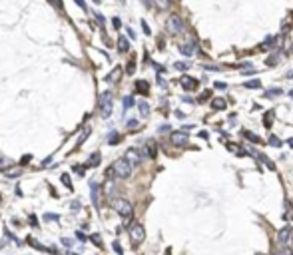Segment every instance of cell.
Returning a JSON list of instances; mask_svg holds the SVG:
<instances>
[{
	"label": "cell",
	"mask_w": 293,
	"mask_h": 255,
	"mask_svg": "<svg viewBox=\"0 0 293 255\" xmlns=\"http://www.w3.org/2000/svg\"><path fill=\"white\" fill-rule=\"evenodd\" d=\"M132 170H134L132 161H130L128 158H120V160H116L110 167H108L106 176L108 177H120V180H126V177L132 176Z\"/></svg>",
	"instance_id": "cell-1"
},
{
	"label": "cell",
	"mask_w": 293,
	"mask_h": 255,
	"mask_svg": "<svg viewBox=\"0 0 293 255\" xmlns=\"http://www.w3.org/2000/svg\"><path fill=\"white\" fill-rule=\"evenodd\" d=\"M112 207L116 213H120L124 219H130L132 217V203L128 201V199H122V197H118V199H112Z\"/></svg>",
	"instance_id": "cell-2"
},
{
	"label": "cell",
	"mask_w": 293,
	"mask_h": 255,
	"mask_svg": "<svg viewBox=\"0 0 293 255\" xmlns=\"http://www.w3.org/2000/svg\"><path fill=\"white\" fill-rule=\"evenodd\" d=\"M128 231H130V239L134 241V245H140V243L146 239V231H144L142 223H130Z\"/></svg>",
	"instance_id": "cell-3"
},
{
	"label": "cell",
	"mask_w": 293,
	"mask_h": 255,
	"mask_svg": "<svg viewBox=\"0 0 293 255\" xmlns=\"http://www.w3.org/2000/svg\"><path fill=\"white\" fill-rule=\"evenodd\" d=\"M98 104H100L102 116L108 118L112 114V92H104V94L100 96V100H98Z\"/></svg>",
	"instance_id": "cell-4"
},
{
	"label": "cell",
	"mask_w": 293,
	"mask_h": 255,
	"mask_svg": "<svg viewBox=\"0 0 293 255\" xmlns=\"http://www.w3.org/2000/svg\"><path fill=\"white\" fill-rule=\"evenodd\" d=\"M167 30H170L172 34H183V22H182V18L177 14H172L170 18H167Z\"/></svg>",
	"instance_id": "cell-5"
},
{
	"label": "cell",
	"mask_w": 293,
	"mask_h": 255,
	"mask_svg": "<svg viewBox=\"0 0 293 255\" xmlns=\"http://www.w3.org/2000/svg\"><path fill=\"white\" fill-rule=\"evenodd\" d=\"M277 241L281 243V245H291L293 247V229L289 225L283 227V229L277 233Z\"/></svg>",
	"instance_id": "cell-6"
},
{
	"label": "cell",
	"mask_w": 293,
	"mask_h": 255,
	"mask_svg": "<svg viewBox=\"0 0 293 255\" xmlns=\"http://www.w3.org/2000/svg\"><path fill=\"white\" fill-rule=\"evenodd\" d=\"M170 140H172V144L173 145H186L188 144V134L186 132H173L172 135H170Z\"/></svg>",
	"instance_id": "cell-7"
},
{
	"label": "cell",
	"mask_w": 293,
	"mask_h": 255,
	"mask_svg": "<svg viewBox=\"0 0 293 255\" xmlns=\"http://www.w3.org/2000/svg\"><path fill=\"white\" fill-rule=\"evenodd\" d=\"M156 154H158V148H156V142L154 140H148L144 145V156L150 160H156Z\"/></svg>",
	"instance_id": "cell-8"
},
{
	"label": "cell",
	"mask_w": 293,
	"mask_h": 255,
	"mask_svg": "<svg viewBox=\"0 0 293 255\" xmlns=\"http://www.w3.org/2000/svg\"><path fill=\"white\" fill-rule=\"evenodd\" d=\"M26 241H28V245L36 247V249H40V251H58L56 247H46V245H42V243H38L34 237H26Z\"/></svg>",
	"instance_id": "cell-9"
},
{
	"label": "cell",
	"mask_w": 293,
	"mask_h": 255,
	"mask_svg": "<svg viewBox=\"0 0 293 255\" xmlns=\"http://www.w3.org/2000/svg\"><path fill=\"white\" fill-rule=\"evenodd\" d=\"M182 86H183V90H195L198 88V80L189 78V76H183L182 78Z\"/></svg>",
	"instance_id": "cell-10"
},
{
	"label": "cell",
	"mask_w": 293,
	"mask_h": 255,
	"mask_svg": "<svg viewBox=\"0 0 293 255\" xmlns=\"http://www.w3.org/2000/svg\"><path fill=\"white\" fill-rule=\"evenodd\" d=\"M126 158H128L130 161H132V166H138V164H140V158H142V156H140L136 150H128V151H126Z\"/></svg>",
	"instance_id": "cell-11"
},
{
	"label": "cell",
	"mask_w": 293,
	"mask_h": 255,
	"mask_svg": "<svg viewBox=\"0 0 293 255\" xmlns=\"http://www.w3.org/2000/svg\"><path fill=\"white\" fill-rule=\"evenodd\" d=\"M225 106H227V102L224 98H213V100H211V110H224Z\"/></svg>",
	"instance_id": "cell-12"
},
{
	"label": "cell",
	"mask_w": 293,
	"mask_h": 255,
	"mask_svg": "<svg viewBox=\"0 0 293 255\" xmlns=\"http://www.w3.org/2000/svg\"><path fill=\"white\" fill-rule=\"evenodd\" d=\"M136 90H138V92H142L144 96H148L150 86H148V82H146V80H138V82H136Z\"/></svg>",
	"instance_id": "cell-13"
},
{
	"label": "cell",
	"mask_w": 293,
	"mask_h": 255,
	"mask_svg": "<svg viewBox=\"0 0 293 255\" xmlns=\"http://www.w3.org/2000/svg\"><path fill=\"white\" fill-rule=\"evenodd\" d=\"M225 148L229 150V151H233V154H237V156H245L247 151L243 150V148H239V145H235L233 142H229V144H225Z\"/></svg>",
	"instance_id": "cell-14"
},
{
	"label": "cell",
	"mask_w": 293,
	"mask_h": 255,
	"mask_svg": "<svg viewBox=\"0 0 293 255\" xmlns=\"http://www.w3.org/2000/svg\"><path fill=\"white\" fill-rule=\"evenodd\" d=\"M100 160H102L100 151H96V154H92V156H90V161H88V164H86V167H96V166H100Z\"/></svg>",
	"instance_id": "cell-15"
},
{
	"label": "cell",
	"mask_w": 293,
	"mask_h": 255,
	"mask_svg": "<svg viewBox=\"0 0 293 255\" xmlns=\"http://www.w3.org/2000/svg\"><path fill=\"white\" fill-rule=\"evenodd\" d=\"M180 52L183 54V56H193L195 54V46L193 44H183V46H180Z\"/></svg>",
	"instance_id": "cell-16"
},
{
	"label": "cell",
	"mask_w": 293,
	"mask_h": 255,
	"mask_svg": "<svg viewBox=\"0 0 293 255\" xmlns=\"http://www.w3.org/2000/svg\"><path fill=\"white\" fill-rule=\"evenodd\" d=\"M118 50H120V52H128V50H130V42H128V38H124V36L118 38Z\"/></svg>",
	"instance_id": "cell-17"
},
{
	"label": "cell",
	"mask_w": 293,
	"mask_h": 255,
	"mask_svg": "<svg viewBox=\"0 0 293 255\" xmlns=\"http://www.w3.org/2000/svg\"><path fill=\"white\" fill-rule=\"evenodd\" d=\"M120 74H122V70H120V68L112 70V72H110V74L106 76V82H118V78H120Z\"/></svg>",
	"instance_id": "cell-18"
},
{
	"label": "cell",
	"mask_w": 293,
	"mask_h": 255,
	"mask_svg": "<svg viewBox=\"0 0 293 255\" xmlns=\"http://www.w3.org/2000/svg\"><path fill=\"white\" fill-rule=\"evenodd\" d=\"M241 135H245V138H247V140H251L253 144H259V145L263 144V140L259 138V135H255V134H251V132H241Z\"/></svg>",
	"instance_id": "cell-19"
},
{
	"label": "cell",
	"mask_w": 293,
	"mask_h": 255,
	"mask_svg": "<svg viewBox=\"0 0 293 255\" xmlns=\"http://www.w3.org/2000/svg\"><path fill=\"white\" fill-rule=\"evenodd\" d=\"M90 189H92V201H94V205L98 207V183L92 181L90 183Z\"/></svg>",
	"instance_id": "cell-20"
},
{
	"label": "cell",
	"mask_w": 293,
	"mask_h": 255,
	"mask_svg": "<svg viewBox=\"0 0 293 255\" xmlns=\"http://www.w3.org/2000/svg\"><path fill=\"white\" fill-rule=\"evenodd\" d=\"M243 86L249 90H255V88H261V82L259 80H247V82H243Z\"/></svg>",
	"instance_id": "cell-21"
},
{
	"label": "cell",
	"mask_w": 293,
	"mask_h": 255,
	"mask_svg": "<svg viewBox=\"0 0 293 255\" xmlns=\"http://www.w3.org/2000/svg\"><path fill=\"white\" fill-rule=\"evenodd\" d=\"M88 134H90V128H86V130H84V132H82V134H80V138H78V142H76V148H80V145H82V144H84V140H86V138H88Z\"/></svg>",
	"instance_id": "cell-22"
},
{
	"label": "cell",
	"mask_w": 293,
	"mask_h": 255,
	"mask_svg": "<svg viewBox=\"0 0 293 255\" xmlns=\"http://www.w3.org/2000/svg\"><path fill=\"white\" fill-rule=\"evenodd\" d=\"M138 108H140V114H142L144 118H146V116H148V114H150V106L146 104V102H140V104H138Z\"/></svg>",
	"instance_id": "cell-23"
},
{
	"label": "cell",
	"mask_w": 293,
	"mask_h": 255,
	"mask_svg": "<svg viewBox=\"0 0 293 255\" xmlns=\"http://www.w3.org/2000/svg\"><path fill=\"white\" fill-rule=\"evenodd\" d=\"M118 142H120V134H116V132H112L110 135H108V144H112V145H116Z\"/></svg>",
	"instance_id": "cell-24"
},
{
	"label": "cell",
	"mask_w": 293,
	"mask_h": 255,
	"mask_svg": "<svg viewBox=\"0 0 293 255\" xmlns=\"http://www.w3.org/2000/svg\"><path fill=\"white\" fill-rule=\"evenodd\" d=\"M10 166H12V160H8V158H0V170H8Z\"/></svg>",
	"instance_id": "cell-25"
},
{
	"label": "cell",
	"mask_w": 293,
	"mask_h": 255,
	"mask_svg": "<svg viewBox=\"0 0 293 255\" xmlns=\"http://www.w3.org/2000/svg\"><path fill=\"white\" fill-rule=\"evenodd\" d=\"M279 94H281V88H271V90L265 92V96H267V98H273V96H279Z\"/></svg>",
	"instance_id": "cell-26"
},
{
	"label": "cell",
	"mask_w": 293,
	"mask_h": 255,
	"mask_svg": "<svg viewBox=\"0 0 293 255\" xmlns=\"http://www.w3.org/2000/svg\"><path fill=\"white\" fill-rule=\"evenodd\" d=\"M269 145H273V148H279V145H281V140L277 138V135H271V138H269Z\"/></svg>",
	"instance_id": "cell-27"
},
{
	"label": "cell",
	"mask_w": 293,
	"mask_h": 255,
	"mask_svg": "<svg viewBox=\"0 0 293 255\" xmlns=\"http://www.w3.org/2000/svg\"><path fill=\"white\" fill-rule=\"evenodd\" d=\"M273 114L275 112H267V114H265V120H263L265 122V128H271V118H273Z\"/></svg>",
	"instance_id": "cell-28"
},
{
	"label": "cell",
	"mask_w": 293,
	"mask_h": 255,
	"mask_svg": "<svg viewBox=\"0 0 293 255\" xmlns=\"http://www.w3.org/2000/svg\"><path fill=\"white\" fill-rule=\"evenodd\" d=\"M259 160H261L263 164L269 167V170H275V164H271V161H269V158H265V156H259Z\"/></svg>",
	"instance_id": "cell-29"
},
{
	"label": "cell",
	"mask_w": 293,
	"mask_h": 255,
	"mask_svg": "<svg viewBox=\"0 0 293 255\" xmlns=\"http://www.w3.org/2000/svg\"><path fill=\"white\" fill-rule=\"evenodd\" d=\"M62 183H64L66 187H72V181H70V176H68V173H62Z\"/></svg>",
	"instance_id": "cell-30"
},
{
	"label": "cell",
	"mask_w": 293,
	"mask_h": 255,
	"mask_svg": "<svg viewBox=\"0 0 293 255\" xmlns=\"http://www.w3.org/2000/svg\"><path fill=\"white\" fill-rule=\"evenodd\" d=\"M156 4H158L160 8H167L172 4V0H156Z\"/></svg>",
	"instance_id": "cell-31"
},
{
	"label": "cell",
	"mask_w": 293,
	"mask_h": 255,
	"mask_svg": "<svg viewBox=\"0 0 293 255\" xmlns=\"http://www.w3.org/2000/svg\"><path fill=\"white\" fill-rule=\"evenodd\" d=\"M44 219H48V221H58V219H60V215H56V213H46Z\"/></svg>",
	"instance_id": "cell-32"
},
{
	"label": "cell",
	"mask_w": 293,
	"mask_h": 255,
	"mask_svg": "<svg viewBox=\"0 0 293 255\" xmlns=\"http://www.w3.org/2000/svg\"><path fill=\"white\" fill-rule=\"evenodd\" d=\"M134 70H136V60L132 58V60L128 62V74H134Z\"/></svg>",
	"instance_id": "cell-33"
},
{
	"label": "cell",
	"mask_w": 293,
	"mask_h": 255,
	"mask_svg": "<svg viewBox=\"0 0 293 255\" xmlns=\"http://www.w3.org/2000/svg\"><path fill=\"white\" fill-rule=\"evenodd\" d=\"M189 64L188 62H176V70H188Z\"/></svg>",
	"instance_id": "cell-34"
},
{
	"label": "cell",
	"mask_w": 293,
	"mask_h": 255,
	"mask_svg": "<svg viewBox=\"0 0 293 255\" xmlns=\"http://www.w3.org/2000/svg\"><path fill=\"white\" fill-rule=\"evenodd\" d=\"M72 170H74L76 173H78V176H84V170H86V167H84V166H74Z\"/></svg>",
	"instance_id": "cell-35"
},
{
	"label": "cell",
	"mask_w": 293,
	"mask_h": 255,
	"mask_svg": "<svg viewBox=\"0 0 293 255\" xmlns=\"http://www.w3.org/2000/svg\"><path fill=\"white\" fill-rule=\"evenodd\" d=\"M130 106H134V98L132 96H128L126 100H124V108H130Z\"/></svg>",
	"instance_id": "cell-36"
},
{
	"label": "cell",
	"mask_w": 293,
	"mask_h": 255,
	"mask_svg": "<svg viewBox=\"0 0 293 255\" xmlns=\"http://www.w3.org/2000/svg\"><path fill=\"white\" fill-rule=\"evenodd\" d=\"M112 26H114L116 30H118V28H122V20H120V18H114V20H112Z\"/></svg>",
	"instance_id": "cell-37"
},
{
	"label": "cell",
	"mask_w": 293,
	"mask_h": 255,
	"mask_svg": "<svg viewBox=\"0 0 293 255\" xmlns=\"http://www.w3.org/2000/svg\"><path fill=\"white\" fill-rule=\"evenodd\" d=\"M90 239H92V241H94V243H96V245H102V241H100V235H98V233H94V235H92V237H90Z\"/></svg>",
	"instance_id": "cell-38"
},
{
	"label": "cell",
	"mask_w": 293,
	"mask_h": 255,
	"mask_svg": "<svg viewBox=\"0 0 293 255\" xmlns=\"http://www.w3.org/2000/svg\"><path fill=\"white\" fill-rule=\"evenodd\" d=\"M142 28H144L146 34H152V30H150V26H148V22H146V20H142Z\"/></svg>",
	"instance_id": "cell-39"
},
{
	"label": "cell",
	"mask_w": 293,
	"mask_h": 255,
	"mask_svg": "<svg viewBox=\"0 0 293 255\" xmlns=\"http://www.w3.org/2000/svg\"><path fill=\"white\" fill-rule=\"evenodd\" d=\"M112 247H114V251H116V253H122V247H120V243H118V241H114Z\"/></svg>",
	"instance_id": "cell-40"
},
{
	"label": "cell",
	"mask_w": 293,
	"mask_h": 255,
	"mask_svg": "<svg viewBox=\"0 0 293 255\" xmlns=\"http://www.w3.org/2000/svg\"><path fill=\"white\" fill-rule=\"evenodd\" d=\"M215 88H218V90H225V88H227V84H224V82H215Z\"/></svg>",
	"instance_id": "cell-41"
},
{
	"label": "cell",
	"mask_w": 293,
	"mask_h": 255,
	"mask_svg": "<svg viewBox=\"0 0 293 255\" xmlns=\"http://www.w3.org/2000/svg\"><path fill=\"white\" fill-rule=\"evenodd\" d=\"M30 221H32V223H30V225H34V227L38 225V217H36V215H34V213H32V215H30Z\"/></svg>",
	"instance_id": "cell-42"
},
{
	"label": "cell",
	"mask_w": 293,
	"mask_h": 255,
	"mask_svg": "<svg viewBox=\"0 0 293 255\" xmlns=\"http://www.w3.org/2000/svg\"><path fill=\"white\" fill-rule=\"evenodd\" d=\"M76 237H78V239H80V241H86V235H84V233H82V231H76Z\"/></svg>",
	"instance_id": "cell-43"
},
{
	"label": "cell",
	"mask_w": 293,
	"mask_h": 255,
	"mask_svg": "<svg viewBox=\"0 0 293 255\" xmlns=\"http://www.w3.org/2000/svg\"><path fill=\"white\" fill-rule=\"evenodd\" d=\"M30 160H32V156H22V160H20V164H28Z\"/></svg>",
	"instance_id": "cell-44"
},
{
	"label": "cell",
	"mask_w": 293,
	"mask_h": 255,
	"mask_svg": "<svg viewBox=\"0 0 293 255\" xmlns=\"http://www.w3.org/2000/svg\"><path fill=\"white\" fill-rule=\"evenodd\" d=\"M76 4H78L82 10H86V2H84V0H76Z\"/></svg>",
	"instance_id": "cell-45"
},
{
	"label": "cell",
	"mask_w": 293,
	"mask_h": 255,
	"mask_svg": "<svg viewBox=\"0 0 293 255\" xmlns=\"http://www.w3.org/2000/svg\"><path fill=\"white\" fill-rule=\"evenodd\" d=\"M50 4H54V6H62V0H48Z\"/></svg>",
	"instance_id": "cell-46"
},
{
	"label": "cell",
	"mask_w": 293,
	"mask_h": 255,
	"mask_svg": "<svg viewBox=\"0 0 293 255\" xmlns=\"http://www.w3.org/2000/svg\"><path fill=\"white\" fill-rule=\"evenodd\" d=\"M94 16H96V20H98L100 24H104V16H102V14H94Z\"/></svg>",
	"instance_id": "cell-47"
},
{
	"label": "cell",
	"mask_w": 293,
	"mask_h": 255,
	"mask_svg": "<svg viewBox=\"0 0 293 255\" xmlns=\"http://www.w3.org/2000/svg\"><path fill=\"white\" fill-rule=\"evenodd\" d=\"M126 32H128V36H130V38H136V32H134V30H132V28H128V30H126Z\"/></svg>",
	"instance_id": "cell-48"
},
{
	"label": "cell",
	"mask_w": 293,
	"mask_h": 255,
	"mask_svg": "<svg viewBox=\"0 0 293 255\" xmlns=\"http://www.w3.org/2000/svg\"><path fill=\"white\" fill-rule=\"evenodd\" d=\"M62 243H64V245H68V247H70V245H72V241H70V239H68V237H64V239H62Z\"/></svg>",
	"instance_id": "cell-49"
},
{
	"label": "cell",
	"mask_w": 293,
	"mask_h": 255,
	"mask_svg": "<svg viewBox=\"0 0 293 255\" xmlns=\"http://www.w3.org/2000/svg\"><path fill=\"white\" fill-rule=\"evenodd\" d=\"M128 126H130V128H136V126H138V122H136V120H130Z\"/></svg>",
	"instance_id": "cell-50"
},
{
	"label": "cell",
	"mask_w": 293,
	"mask_h": 255,
	"mask_svg": "<svg viewBox=\"0 0 293 255\" xmlns=\"http://www.w3.org/2000/svg\"><path fill=\"white\" fill-rule=\"evenodd\" d=\"M142 2H144V6H148V8L152 6V0H142Z\"/></svg>",
	"instance_id": "cell-51"
},
{
	"label": "cell",
	"mask_w": 293,
	"mask_h": 255,
	"mask_svg": "<svg viewBox=\"0 0 293 255\" xmlns=\"http://www.w3.org/2000/svg\"><path fill=\"white\" fill-rule=\"evenodd\" d=\"M287 145H289V148H293V138H289V140H287Z\"/></svg>",
	"instance_id": "cell-52"
},
{
	"label": "cell",
	"mask_w": 293,
	"mask_h": 255,
	"mask_svg": "<svg viewBox=\"0 0 293 255\" xmlns=\"http://www.w3.org/2000/svg\"><path fill=\"white\" fill-rule=\"evenodd\" d=\"M289 96H293V90H291V92H289Z\"/></svg>",
	"instance_id": "cell-53"
}]
</instances>
